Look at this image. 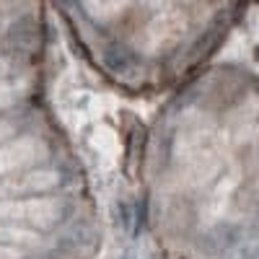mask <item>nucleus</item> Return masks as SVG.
Instances as JSON below:
<instances>
[{
    "label": "nucleus",
    "instance_id": "f257e3e1",
    "mask_svg": "<svg viewBox=\"0 0 259 259\" xmlns=\"http://www.w3.org/2000/svg\"><path fill=\"white\" fill-rule=\"evenodd\" d=\"M236 239H239V233H236V228L223 226V228H215V231H210V233L205 236L202 246H205V251H207V254H223V251H228V249L236 244Z\"/></svg>",
    "mask_w": 259,
    "mask_h": 259
},
{
    "label": "nucleus",
    "instance_id": "f03ea898",
    "mask_svg": "<svg viewBox=\"0 0 259 259\" xmlns=\"http://www.w3.org/2000/svg\"><path fill=\"white\" fill-rule=\"evenodd\" d=\"M133 218H135V212H133V205H127V202H119V221H122L124 231H135V226H133Z\"/></svg>",
    "mask_w": 259,
    "mask_h": 259
},
{
    "label": "nucleus",
    "instance_id": "7ed1b4c3",
    "mask_svg": "<svg viewBox=\"0 0 259 259\" xmlns=\"http://www.w3.org/2000/svg\"><path fill=\"white\" fill-rule=\"evenodd\" d=\"M241 259H259V249H251V251H246Z\"/></svg>",
    "mask_w": 259,
    "mask_h": 259
}]
</instances>
